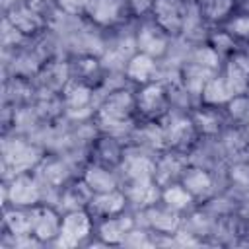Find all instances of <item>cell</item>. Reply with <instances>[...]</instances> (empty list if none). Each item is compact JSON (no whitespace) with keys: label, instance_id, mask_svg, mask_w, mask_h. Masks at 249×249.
<instances>
[{"label":"cell","instance_id":"6da1fadb","mask_svg":"<svg viewBox=\"0 0 249 249\" xmlns=\"http://www.w3.org/2000/svg\"><path fill=\"white\" fill-rule=\"evenodd\" d=\"M89 233H91V214L88 210H84V208L68 210L62 216L60 233L54 239V243L60 245V247H76Z\"/></svg>","mask_w":249,"mask_h":249},{"label":"cell","instance_id":"7a4b0ae2","mask_svg":"<svg viewBox=\"0 0 249 249\" xmlns=\"http://www.w3.org/2000/svg\"><path fill=\"white\" fill-rule=\"evenodd\" d=\"M134 107H136L134 95H130L128 91H115L101 105V109L97 113L99 123L109 128H123V124L126 123V119Z\"/></svg>","mask_w":249,"mask_h":249},{"label":"cell","instance_id":"3957f363","mask_svg":"<svg viewBox=\"0 0 249 249\" xmlns=\"http://www.w3.org/2000/svg\"><path fill=\"white\" fill-rule=\"evenodd\" d=\"M29 216H31V237H35L41 243L54 241L58 237L62 218L58 216V212L54 208L35 204V206H31Z\"/></svg>","mask_w":249,"mask_h":249},{"label":"cell","instance_id":"277c9868","mask_svg":"<svg viewBox=\"0 0 249 249\" xmlns=\"http://www.w3.org/2000/svg\"><path fill=\"white\" fill-rule=\"evenodd\" d=\"M6 195H8V200L12 202V206L25 208V206H35L39 202L41 189L37 187V181L23 171L12 179Z\"/></svg>","mask_w":249,"mask_h":249},{"label":"cell","instance_id":"5b68a950","mask_svg":"<svg viewBox=\"0 0 249 249\" xmlns=\"http://www.w3.org/2000/svg\"><path fill=\"white\" fill-rule=\"evenodd\" d=\"M167 33L154 21V23H142L136 33V47L138 53H146L154 58H160L167 51Z\"/></svg>","mask_w":249,"mask_h":249},{"label":"cell","instance_id":"8992f818","mask_svg":"<svg viewBox=\"0 0 249 249\" xmlns=\"http://www.w3.org/2000/svg\"><path fill=\"white\" fill-rule=\"evenodd\" d=\"M154 21L167 33L177 35L183 29V10L177 0H154L152 4Z\"/></svg>","mask_w":249,"mask_h":249},{"label":"cell","instance_id":"52a82bcc","mask_svg":"<svg viewBox=\"0 0 249 249\" xmlns=\"http://www.w3.org/2000/svg\"><path fill=\"white\" fill-rule=\"evenodd\" d=\"M124 204H126V195L121 193L119 189L107 191V193H95L88 202V212L91 216L111 218V216L123 214Z\"/></svg>","mask_w":249,"mask_h":249},{"label":"cell","instance_id":"ba28073f","mask_svg":"<svg viewBox=\"0 0 249 249\" xmlns=\"http://www.w3.org/2000/svg\"><path fill=\"white\" fill-rule=\"evenodd\" d=\"M233 95H243L249 88V56L235 53L230 56L224 72Z\"/></svg>","mask_w":249,"mask_h":249},{"label":"cell","instance_id":"9c48e42d","mask_svg":"<svg viewBox=\"0 0 249 249\" xmlns=\"http://www.w3.org/2000/svg\"><path fill=\"white\" fill-rule=\"evenodd\" d=\"M134 105L142 115L154 117L165 107V91L160 84H144L134 95Z\"/></svg>","mask_w":249,"mask_h":249},{"label":"cell","instance_id":"30bf717a","mask_svg":"<svg viewBox=\"0 0 249 249\" xmlns=\"http://www.w3.org/2000/svg\"><path fill=\"white\" fill-rule=\"evenodd\" d=\"M233 97H235V95H233V91H231V88H230V84H228V80H226L224 74H222V76H210V78L204 82L202 89H200V99H202V103L208 105V107L226 105V103H230Z\"/></svg>","mask_w":249,"mask_h":249},{"label":"cell","instance_id":"8fae6325","mask_svg":"<svg viewBox=\"0 0 249 249\" xmlns=\"http://www.w3.org/2000/svg\"><path fill=\"white\" fill-rule=\"evenodd\" d=\"M156 74V58L146 53H136L128 58L124 66V76L134 84H150Z\"/></svg>","mask_w":249,"mask_h":249},{"label":"cell","instance_id":"7c38bea8","mask_svg":"<svg viewBox=\"0 0 249 249\" xmlns=\"http://www.w3.org/2000/svg\"><path fill=\"white\" fill-rule=\"evenodd\" d=\"M132 218L117 214L111 218H103V222L99 224V237L105 243H123L126 235L132 233Z\"/></svg>","mask_w":249,"mask_h":249},{"label":"cell","instance_id":"4fadbf2b","mask_svg":"<svg viewBox=\"0 0 249 249\" xmlns=\"http://www.w3.org/2000/svg\"><path fill=\"white\" fill-rule=\"evenodd\" d=\"M181 185L191 193L193 198H202L212 191V177L202 167H187L181 177Z\"/></svg>","mask_w":249,"mask_h":249},{"label":"cell","instance_id":"5bb4252c","mask_svg":"<svg viewBox=\"0 0 249 249\" xmlns=\"http://www.w3.org/2000/svg\"><path fill=\"white\" fill-rule=\"evenodd\" d=\"M84 183L89 187V191L95 195V193H107V191H115L117 189V179L115 175L107 169V167H101L97 163L93 165H88L86 171H84Z\"/></svg>","mask_w":249,"mask_h":249},{"label":"cell","instance_id":"9a60e30c","mask_svg":"<svg viewBox=\"0 0 249 249\" xmlns=\"http://www.w3.org/2000/svg\"><path fill=\"white\" fill-rule=\"evenodd\" d=\"M146 216H148L150 226H152L156 231H160V233H171V231H175L177 226H179V216H177V212L171 210V208L165 206V204H163V206H156V204L148 206Z\"/></svg>","mask_w":249,"mask_h":249},{"label":"cell","instance_id":"2e32d148","mask_svg":"<svg viewBox=\"0 0 249 249\" xmlns=\"http://www.w3.org/2000/svg\"><path fill=\"white\" fill-rule=\"evenodd\" d=\"M123 2L121 0H89V8L88 14L91 16V19H95L101 25H109L113 21L119 19L121 10H123Z\"/></svg>","mask_w":249,"mask_h":249},{"label":"cell","instance_id":"e0dca14e","mask_svg":"<svg viewBox=\"0 0 249 249\" xmlns=\"http://www.w3.org/2000/svg\"><path fill=\"white\" fill-rule=\"evenodd\" d=\"M39 156H35V148L29 144H23L19 140H16L12 144V148H6V161L18 169V173H23L29 165H33V161Z\"/></svg>","mask_w":249,"mask_h":249},{"label":"cell","instance_id":"ac0fdd59","mask_svg":"<svg viewBox=\"0 0 249 249\" xmlns=\"http://www.w3.org/2000/svg\"><path fill=\"white\" fill-rule=\"evenodd\" d=\"M160 198H161V202H163L165 206H169V208L175 210V212H181V210L189 208L191 202L195 200V198L191 196V193H189L181 183L165 185L163 191H161V195H160Z\"/></svg>","mask_w":249,"mask_h":249},{"label":"cell","instance_id":"d6986e66","mask_svg":"<svg viewBox=\"0 0 249 249\" xmlns=\"http://www.w3.org/2000/svg\"><path fill=\"white\" fill-rule=\"evenodd\" d=\"M10 25H14L19 33H35L37 29L43 27V19L39 14L31 8H14L10 16Z\"/></svg>","mask_w":249,"mask_h":249},{"label":"cell","instance_id":"ffe728a7","mask_svg":"<svg viewBox=\"0 0 249 249\" xmlns=\"http://www.w3.org/2000/svg\"><path fill=\"white\" fill-rule=\"evenodd\" d=\"M4 224H6V228H8L16 237L31 235V216H29V212H23V210L18 208V206H14V210H6V214H4Z\"/></svg>","mask_w":249,"mask_h":249},{"label":"cell","instance_id":"44dd1931","mask_svg":"<svg viewBox=\"0 0 249 249\" xmlns=\"http://www.w3.org/2000/svg\"><path fill=\"white\" fill-rule=\"evenodd\" d=\"M64 99H66V105L72 109V111H82V109H86L88 105H89V101H91V89L88 88V86H84V84H72L70 88H66V91H64Z\"/></svg>","mask_w":249,"mask_h":249},{"label":"cell","instance_id":"7402d4cb","mask_svg":"<svg viewBox=\"0 0 249 249\" xmlns=\"http://www.w3.org/2000/svg\"><path fill=\"white\" fill-rule=\"evenodd\" d=\"M126 175L130 177V181L154 179L156 165L148 158H130V160H126Z\"/></svg>","mask_w":249,"mask_h":249},{"label":"cell","instance_id":"603a6c76","mask_svg":"<svg viewBox=\"0 0 249 249\" xmlns=\"http://www.w3.org/2000/svg\"><path fill=\"white\" fill-rule=\"evenodd\" d=\"M200 12H202L204 18H208L210 21L226 19V18L233 12V0H204Z\"/></svg>","mask_w":249,"mask_h":249},{"label":"cell","instance_id":"cb8c5ba5","mask_svg":"<svg viewBox=\"0 0 249 249\" xmlns=\"http://www.w3.org/2000/svg\"><path fill=\"white\" fill-rule=\"evenodd\" d=\"M193 124H196L202 132H218V128H220V119L216 117V113L212 111V107L206 105V109L195 113Z\"/></svg>","mask_w":249,"mask_h":249},{"label":"cell","instance_id":"d4e9b609","mask_svg":"<svg viewBox=\"0 0 249 249\" xmlns=\"http://www.w3.org/2000/svg\"><path fill=\"white\" fill-rule=\"evenodd\" d=\"M193 64L212 72L218 68V53L214 47H200L196 53H195V58H193Z\"/></svg>","mask_w":249,"mask_h":249},{"label":"cell","instance_id":"484cf974","mask_svg":"<svg viewBox=\"0 0 249 249\" xmlns=\"http://www.w3.org/2000/svg\"><path fill=\"white\" fill-rule=\"evenodd\" d=\"M228 33L241 39H249V14H241L228 23Z\"/></svg>","mask_w":249,"mask_h":249},{"label":"cell","instance_id":"4316f807","mask_svg":"<svg viewBox=\"0 0 249 249\" xmlns=\"http://www.w3.org/2000/svg\"><path fill=\"white\" fill-rule=\"evenodd\" d=\"M58 10H62L64 14L70 16H80L84 12H88L89 8V0H54Z\"/></svg>","mask_w":249,"mask_h":249},{"label":"cell","instance_id":"83f0119b","mask_svg":"<svg viewBox=\"0 0 249 249\" xmlns=\"http://www.w3.org/2000/svg\"><path fill=\"white\" fill-rule=\"evenodd\" d=\"M124 4L128 6V10L136 16H144L146 12H152V4L154 0H124Z\"/></svg>","mask_w":249,"mask_h":249},{"label":"cell","instance_id":"f1b7e54d","mask_svg":"<svg viewBox=\"0 0 249 249\" xmlns=\"http://www.w3.org/2000/svg\"><path fill=\"white\" fill-rule=\"evenodd\" d=\"M4 2H6V4H8V2H10V0H4Z\"/></svg>","mask_w":249,"mask_h":249}]
</instances>
